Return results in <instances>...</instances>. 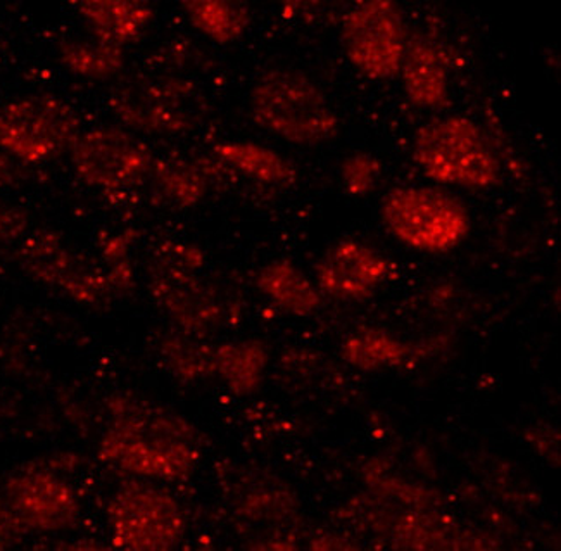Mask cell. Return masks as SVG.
Instances as JSON below:
<instances>
[{"mask_svg":"<svg viewBox=\"0 0 561 551\" xmlns=\"http://www.w3.org/2000/svg\"><path fill=\"white\" fill-rule=\"evenodd\" d=\"M99 457L146 481H182L197 469L201 437L179 413L134 394H119L110 401V424Z\"/></svg>","mask_w":561,"mask_h":551,"instance_id":"obj_1","label":"cell"},{"mask_svg":"<svg viewBox=\"0 0 561 551\" xmlns=\"http://www.w3.org/2000/svg\"><path fill=\"white\" fill-rule=\"evenodd\" d=\"M249 113L261 130L294 146H322L337 137V111L317 83L290 68L261 73L249 92Z\"/></svg>","mask_w":561,"mask_h":551,"instance_id":"obj_2","label":"cell"},{"mask_svg":"<svg viewBox=\"0 0 561 551\" xmlns=\"http://www.w3.org/2000/svg\"><path fill=\"white\" fill-rule=\"evenodd\" d=\"M413 160L437 184L488 191L500 184L501 168L484 131L465 116L425 123L413 139Z\"/></svg>","mask_w":561,"mask_h":551,"instance_id":"obj_3","label":"cell"},{"mask_svg":"<svg viewBox=\"0 0 561 551\" xmlns=\"http://www.w3.org/2000/svg\"><path fill=\"white\" fill-rule=\"evenodd\" d=\"M380 220L396 241L428 254L456 250L472 227L467 206L458 197L422 185L396 187L386 194Z\"/></svg>","mask_w":561,"mask_h":551,"instance_id":"obj_4","label":"cell"},{"mask_svg":"<svg viewBox=\"0 0 561 551\" xmlns=\"http://www.w3.org/2000/svg\"><path fill=\"white\" fill-rule=\"evenodd\" d=\"M107 523L114 547L128 551L173 550L187 529L179 500L142 481L128 482L113 494Z\"/></svg>","mask_w":561,"mask_h":551,"instance_id":"obj_5","label":"cell"},{"mask_svg":"<svg viewBox=\"0 0 561 551\" xmlns=\"http://www.w3.org/2000/svg\"><path fill=\"white\" fill-rule=\"evenodd\" d=\"M204 256L196 248L171 244L159 251L151 266V292L159 308L188 334H204L224 320L215 287L199 277Z\"/></svg>","mask_w":561,"mask_h":551,"instance_id":"obj_6","label":"cell"},{"mask_svg":"<svg viewBox=\"0 0 561 551\" xmlns=\"http://www.w3.org/2000/svg\"><path fill=\"white\" fill-rule=\"evenodd\" d=\"M78 116L54 95H25L0 107V151L23 164L53 160L73 146Z\"/></svg>","mask_w":561,"mask_h":551,"instance_id":"obj_7","label":"cell"},{"mask_svg":"<svg viewBox=\"0 0 561 551\" xmlns=\"http://www.w3.org/2000/svg\"><path fill=\"white\" fill-rule=\"evenodd\" d=\"M407 23L396 0H358L342 23V47L354 70L370 80L398 77L407 53Z\"/></svg>","mask_w":561,"mask_h":551,"instance_id":"obj_8","label":"cell"},{"mask_svg":"<svg viewBox=\"0 0 561 551\" xmlns=\"http://www.w3.org/2000/svg\"><path fill=\"white\" fill-rule=\"evenodd\" d=\"M23 268L38 283L59 290L85 307H102L118 292L106 269L71 250L57 233L41 230L18 251Z\"/></svg>","mask_w":561,"mask_h":551,"instance_id":"obj_9","label":"cell"},{"mask_svg":"<svg viewBox=\"0 0 561 551\" xmlns=\"http://www.w3.org/2000/svg\"><path fill=\"white\" fill-rule=\"evenodd\" d=\"M71 164L83 184L102 193H122L152 172L151 151L127 128L98 127L78 134Z\"/></svg>","mask_w":561,"mask_h":551,"instance_id":"obj_10","label":"cell"},{"mask_svg":"<svg viewBox=\"0 0 561 551\" xmlns=\"http://www.w3.org/2000/svg\"><path fill=\"white\" fill-rule=\"evenodd\" d=\"M392 263L365 242L344 239L330 245L314 266L320 292L339 301H366L389 280Z\"/></svg>","mask_w":561,"mask_h":551,"instance_id":"obj_11","label":"cell"},{"mask_svg":"<svg viewBox=\"0 0 561 551\" xmlns=\"http://www.w3.org/2000/svg\"><path fill=\"white\" fill-rule=\"evenodd\" d=\"M4 496L23 529L65 531L75 526L80 515V502L73 487L47 470H28L14 475L8 481Z\"/></svg>","mask_w":561,"mask_h":551,"instance_id":"obj_12","label":"cell"},{"mask_svg":"<svg viewBox=\"0 0 561 551\" xmlns=\"http://www.w3.org/2000/svg\"><path fill=\"white\" fill-rule=\"evenodd\" d=\"M111 111L130 130L175 135L191 130L194 111L175 83L131 82L111 97Z\"/></svg>","mask_w":561,"mask_h":551,"instance_id":"obj_13","label":"cell"},{"mask_svg":"<svg viewBox=\"0 0 561 551\" xmlns=\"http://www.w3.org/2000/svg\"><path fill=\"white\" fill-rule=\"evenodd\" d=\"M404 94L413 106L443 110L449 104L448 59L427 35L410 37L401 62Z\"/></svg>","mask_w":561,"mask_h":551,"instance_id":"obj_14","label":"cell"},{"mask_svg":"<svg viewBox=\"0 0 561 551\" xmlns=\"http://www.w3.org/2000/svg\"><path fill=\"white\" fill-rule=\"evenodd\" d=\"M78 13L92 37L125 49L144 37L156 11L152 0H78Z\"/></svg>","mask_w":561,"mask_h":551,"instance_id":"obj_15","label":"cell"},{"mask_svg":"<svg viewBox=\"0 0 561 551\" xmlns=\"http://www.w3.org/2000/svg\"><path fill=\"white\" fill-rule=\"evenodd\" d=\"M256 287L278 310L299 319L311 317L322 305L317 284L289 260L266 263L257 272Z\"/></svg>","mask_w":561,"mask_h":551,"instance_id":"obj_16","label":"cell"},{"mask_svg":"<svg viewBox=\"0 0 561 551\" xmlns=\"http://www.w3.org/2000/svg\"><path fill=\"white\" fill-rule=\"evenodd\" d=\"M268 361V349L260 341L220 344L213 352V376L220 377L237 397H249L263 384Z\"/></svg>","mask_w":561,"mask_h":551,"instance_id":"obj_17","label":"cell"},{"mask_svg":"<svg viewBox=\"0 0 561 551\" xmlns=\"http://www.w3.org/2000/svg\"><path fill=\"white\" fill-rule=\"evenodd\" d=\"M216 156L245 179L270 187H289L296 182V167L275 149L249 140L218 144Z\"/></svg>","mask_w":561,"mask_h":551,"instance_id":"obj_18","label":"cell"},{"mask_svg":"<svg viewBox=\"0 0 561 551\" xmlns=\"http://www.w3.org/2000/svg\"><path fill=\"white\" fill-rule=\"evenodd\" d=\"M191 25L215 44L239 42L251 25L249 0H176Z\"/></svg>","mask_w":561,"mask_h":551,"instance_id":"obj_19","label":"cell"},{"mask_svg":"<svg viewBox=\"0 0 561 551\" xmlns=\"http://www.w3.org/2000/svg\"><path fill=\"white\" fill-rule=\"evenodd\" d=\"M59 62L75 77L90 82H107L125 70V49L98 38H70L61 42Z\"/></svg>","mask_w":561,"mask_h":551,"instance_id":"obj_20","label":"cell"},{"mask_svg":"<svg viewBox=\"0 0 561 551\" xmlns=\"http://www.w3.org/2000/svg\"><path fill=\"white\" fill-rule=\"evenodd\" d=\"M413 346L380 329H362L342 344V356L347 364L363 372H379L401 367L413 358Z\"/></svg>","mask_w":561,"mask_h":551,"instance_id":"obj_21","label":"cell"},{"mask_svg":"<svg viewBox=\"0 0 561 551\" xmlns=\"http://www.w3.org/2000/svg\"><path fill=\"white\" fill-rule=\"evenodd\" d=\"M152 173L159 191L180 208L196 206L208 193V175L203 168L188 161H154Z\"/></svg>","mask_w":561,"mask_h":551,"instance_id":"obj_22","label":"cell"},{"mask_svg":"<svg viewBox=\"0 0 561 551\" xmlns=\"http://www.w3.org/2000/svg\"><path fill=\"white\" fill-rule=\"evenodd\" d=\"M213 352L215 347L199 343L188 332L170 335L161 343V353L173 376L194 382L213 376Z\"/></svg>","mask_w":561,"mask_h":551,"instance_id":"obj_23","label":"cell"},{"mask_svg":"<svg viewBox=\"0 0 561 551\" xmlns=\"http://www.w3.org/2000/svg\"><path fill=\"white\" fill-rule=\"evenodd\" d=\"M382 179V163L371 152H354L341 163V180L346 193L365 197L374 193Z\"/></svg>","mask_w":561,"mask_h":551,"instance_id":"obj_24","label":"cell"},{"mask_svg":"<svg viewBox=\"0 0 561 551\" xmlns=\"http://www.w3.org/2000/svg\"><path fill=\"white\" fill-rule=\"evenodd\" d=\"M289 505L287 494L263 487L245 494V498H242V514L254 520L278 519L289 514Z\"/></svg>","mask_w":561,"mask_h":551,"instance_id":"obj_25","label":"cell"},{"mask_svg":"<svg viewBox=\"0 0 561 551\" xmlns=\"http://www.w3.org/2000/svg\"><path fill=\"white\" fill-rule=\"evenodd\" d=\"M26 225L25 213L0 200V241L21 238L26 232Z\"/></svg>","mask_w":561,"mask_h":551,"instance_id":"obj_26","label":"cell"},{"mask_svg":"<svg viewBox=\"0 0 561 551\" xmlns=\"http://www.w3.org/2000/svg\"><path fill=\"white\" fill-rule=\"evenodd\" d=\"M21 531H23V526L9 507L4 494H0V547L13 544L20 538Z\"/></svg>","mask_w":561,"mask_h":551,"instance_id":"obj_27","label":"cell"},{"mask_svg":"<svg viewBox=\"0 0 561 551\" xmlns=\"http://www.w3.org/2000/svg\"><path fill=\"white\" fill-rule=\"evenodd\" d=\"M530 445L536 446L537 454H541L545 458H557L560 457L558 454V433L551 429H533V436H529Z\"/></svg>","mask_w":561,"mask_h":551,"instance_id":"obj_28","label":"cell"},{"mask_svg":"<svg viewBox=\"0 0 561 551\" xmlns=\"http://www.w3.org/2000/svg\"><path fill=\"white\" fill-rule=\"evenodd\" d=\"M23 179V163L0 151V185H13Z\"/></svg>","mask_w":561,"mask_h":551,"instance_id":"obj_29","label":"cell"}]
</instances>
